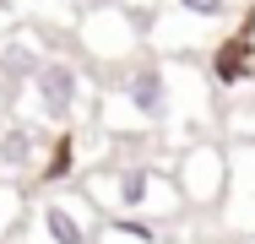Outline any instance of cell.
Wrapping results in <instances>:
<instances>
[{
    "mask_svg": "<svg viewBox=\"0 0 255 244\" xmlns=\"http://www.w3.org/2000/svg\"><path fill=\"white\" fill-rule=\"evenodd\" d=\"M27 212H33V190L0 179V244H16V234L27 228Z\"/></svg>",
    "mask_w": 255,
    "mask_h": 244,
    "instance_id": "cell-10",
    "label": "cell"
},
{
    "mask_svg": "<svg viewBox=\"0 0 255 244\" xmlns=\"http://www.w3.org/2000/svg\"><path fill=\"white\" fill-rule=\"evenodd\" d=\"M49 136L54 130H44L38 120L5 114V120H0V179L33 190V179H38V168H44V152H49Z\"/></svg>",
    "mask_w": 255,
    "mask_h": 244,
    "instance_id": "cell-6",
    "label": "cell"
},
{
    "mask_svg": "<svg viewBox=\"0 0 255 244\" xmlns=\"http://www.w3.org/2000/svg\"><path fill=\"white\" fill-rule=\"evenodd\" d=\"M87 103H98L87 65L71 60V54H49V60L38 65V76L16 93L11 114H27V120H38L44 130H76L82 120H93Z\"/></svg>",
    "mask_w": 255,
    "mask_h": 244,
    "instance_id": "cell-2",
    "label": "cell"
},
{
    "mask_svg": "<svg viewBox=\"0 0 255 244\" xmlns=\"http://www.w3.org/2000/svg\"><path fill=\"white\" fill-rule=\"evenodd\" d=\"M93 168V157H87V130L76 125V130H54L49 136V152H44V168H38V179H33V195L44 190H76V179Z\"/></svg>",
    "mask_w": 255,
    "mask_h": 244,
    "instance_id": "cell-7",
    "label": "cell"
},
{
    "mask_svg": "<svg viewBox=\"0 0 255 244\" xmlns=\"http://www.w3.org/2000/svg\"><path fill=\"white\" fill-rule=\"evenodd\" d=\"M16 27H27V5L22 0H0V38H11Z\"/></svg>",
    "mask_w": 255,
    "mask_h": 244,
    "instance_id": "cell-12",
    "label": "cell"
},
{
    "mask_svg": "<svg viewBox=\"0 0 255 244\" xmlns=\"http://www.w3.org/2000/svg\"><path fill=\"white\" fill-rule=\"evenodd\" d=\"M228 179H234L228 223H234V228H250L255 223V141H245L234 157H228Z\"/></svg>",
    "mask_w": 255,
    "mask_h": 244,
    "instance_id": "cell-9",
    "label": "cell"
},
{
    "mask_svg": "<svg viewBox=\"0 0 255 244\" xmlns=\"http://www.w3.org/2000/svg\"><path fill=\"white\" fill-rule=\"evenodd\" d=\"M93 244H163L157 223H130V217H103Z\"/></svg>",
    "mask_w": 255,
    "mask_h": 244,
    "instance_id": "cell-11",
    "label": "cell"
},
{
    "mask_svg": "<svg viewBox=\"0 0 255 244\" xmlns=\"http://www.w3.org/2000/svg\"><path fill=\"white\" fill-rule=\"evenodd\" d=\"M206 82H212V87H245V82H255V38L245 33V27L228 33L223 44L212 49Z\"/></svg>",
    "mask_w": 255,
    "mask_h": 244,
    "instance_id": "cell-8",
    "label": "cell"
},
{
    "mask_svg": "<svg viewBox=\"0 0 255 244\" xmlns=\"http://www.w3.org/2000/svg\"><path fill=\"white\" fill-rule=\"evenodd\" d=\"M76 190L93 201L98 217H130V223H163L185 206L174 174L157 157H98L76 179Z\"/></svg>",
    "mask_w": 255,
    "mask_h": 244,
    "instance_id": "cell-1",
    "label": "cell"
},
{
    "mask_svg": "<svg viewBox=\"0 0 255 244\" xmlns=\"http://www.w3.org/2000/svg\"><path fill=\"white\" fill-rule=\"evenodd\" d=\"M98 212L82 190H44L33 195L27 228L16 234V244H93L98 239Z\"/></svg>",
    "mask_w": 255,
    "mask_h": 244,
    "instance_id": "cell-4",
    "label": "cell"
},
{
    "mask_svg": "<svg viewBox=\"0 0 255 244\" xmlns=\"http://www.w3.org/2000/svg\"><path fill=\"white\" fill-rule=\"evenodd\" d=\"M185 206H217L228 190V152L212 141H185V152L168 163Z\"/></svg>",
    "mask_w": 255,
    "mask_h": 244,
    "instance_id": "cell-5",
    "label": "cell"
},
{
    "mask_svg": "<svg viewBox=\"0 0 255 244\" xmlns=\"http://www.w3.org/2000/svg\"><path fill=\"white\" fill-rule=\"evenodd\" d=\"M120 5H125L130 16H141V22H152V16L163 11V5H168V0H120Z\"/></svg>",
    "mask_w": 255,
    "mask_h": 244,
    "instance_id": "cell-13",
    "label": "cell"
},
{
    "mask_svg": "<svg viewBox=\"0 0 255 244\" xmlns=\"http://www.w3.org/2000/svg\"><path fill=\"white\" fill-rule=\"evenodd\" d=\"M76 54L98 71H125L136 60H147V22L130 16L120 0H98V5H82L76 16V33H71Z\"/></svg>",
    "mask_w": 255,
    "mask_h": 244,
    "instance_id": "cell-3",
    "label": "cell"
}]
</instances>
